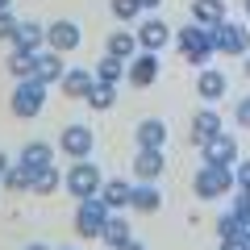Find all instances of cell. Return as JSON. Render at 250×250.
<instances>
[{
    "instance_id": "b9f144b4",
    "label": "cell",
    "mask_w": 250,
    "mask_h": 250,
    "mask_svg": "<svg viewBox=\"0 0 250 250\" xmlns=\"http://www.w3.org/2000/svg\"><path fill=\"white\" fill-rule=\"evenodd\" d=\"M246 80H250V59H246Z\"/></svg>"
},
{
    "instance_id": "277c9868",
    "label": "cell",
    "mask_w": 250,
    "mask_h": 250,
    "mask_svg": "<svg viewBox=\"0 0 250 250\" xmlns=\"http://www.w3.org/2000/svg\"><path fill=\"white\" fill-rule=\"evenodd\" d=\"M233 184H238V175H233L229 167H217V163H205V167L196 171V179H192V188H196L200 200H217L221 192H229Z\"/></svg>"
},
{
    "instance_id": "5b68a950",
    "label": "cell",
    "mask_w": 250,
    "mask_h": 250,
    "mask_svg": "<svg viewBox=\"0 0 250 250\" xmlns=\"http://www.w3.org/2000/svg\"><path fill=\"white\" fill-rule=\"evenodd\" d=\"M46 104V83L42 80H21L17 92H13V113L21 117V121H29V117H38Z\"/></svg>"
},
{
    "instance_id": "7bdbcfd3",
    "label": "cell",
    "mask_w": 250,
    "mask_h": 250,
    "mask_svg": "<svg viewBox=\"0 0 250 250\" xmlns=\"http://www.w3.org/2000/svg\"><path fill=\"white\" fill-rule=\"evenodd\" d=\"M59 250H75V246H59Z\"/></svg>"
},
{
    "instance_id": "9a60e30c",
    "label": "cell",
    "mask_w": 250,
    "mask_h": 250,
    "mask_svg": "<svg viewBox=\"0 0 250 250\" xmlns=\"http://www.w3.org/2000/svg\"><path fill=\"white\" fill-rule=\"evenodd\" d=\"M59 83H62V92H67L71 100H88L92 83H96V71H80V67H75V71H67Z\"/></svg>"
},
{
    "instance_id": "ba28073f",
    "label": "cell",
    "mask_w": 250,
    "mask_h": 250,
    "mask_svg": "<svg viewBox=\"0 0 250 250\" xmlns=\"http://www.w3.org/2000/svg\"><path fill=\"white\" fill-rule=\"evenodd\" d=\"M46 46L59 50V54L75 50V46H80V25H75V21H54V25H46Z\"/></svg>"
},
{
    "instance_id": "e575fe53",
    "label": "cell",
    "mask_w": 250,
    "mask_h": 250,
    "mask_svg": "<svg viewBox=\"0 0 250 250\" xmlns=\"http://www.w3.org/2000/svg\"><path fill=\"white\" fill-rule=\"evenodd\" d=\"M238 188H250V159L238 167Z\"/></svg>"
},
{
    "instance_id": "44dd1931",
    "label": "cell",
    "mask_w": 250,
    "mask_h": 250,
    "mask_svg": "<svg viewBox=\"0 0 250 250\" xmlns=\"http://www.w3.org/2000/svg\"><path fill=\"white\" fill-rule=\"evenodd\" d=\"M129 208H142V213H159L163 208V196L154 184H138L134 192H129Z\"/></svg>"
},
{
    "instance_id": "52a82bcc",
    "label": "cell",
    "mask_w": 250,
    "mask_h": 250,
    "mask_svg": "<svg viewBox=\"0 0 250 250\" xmlns=\"http://www.w3.org/2000/svg\"><path fill=\"white\" fill-rule=\"evenodd\" d=\"M59 142H62V150L71 154V163H75V159H88L92 146H96V142H92V129H88V125H67Z\"/></svg>"
},
{
    "instance_id": "cb8c5ba5",
    "label": "cell",
    "mask_w": 250,
    "mask_h": 250,
    "mask_svg": "<svg viewBox=\"0 0 250 250\" xmlns=\"http://www.w3.org/2000/svg\"><path fill=\"white\" fill-rule=\"evenodd\" d=\"M88 104H92V108H100V113H108V108L117 104V83L96 80V83H92V92H88Z\"/></svg>"
},
{
    "instance_id": "7a4b0ae2",
    "label": "cell",
    "mask_w": 250,
    "mask_h": 250,
    "mask_svg": "<svg viewBox=\"0 0 250 250\" xmlns=\"http://www.w3.org/2000/svg\"><path fill=\"white\" fill-rule=\"evenodd\" d=\"M62 184H67V192H71L75 200H88V196H100V184H104V175H100V171L92 167L88 159H75L71 171L62 175Z\"/></svg>"
},
{
    "instance_id": "d6986e66",
    "label": "cell",
    "mask_w": 250,
    "mask_h": 250,
    "mask_svg": "<svg viewBox=\"0 0 250 250\" xmlns=\"http://www.w3.org/2000/svg\"><path fill=\"white\" fill-rule=\"evenodd\" d=\"M163 142H167V125H163L159 117H150V121L138 125V146H142V150H163Z\"/></svg>"
},
{
    "instance_id": "e0dca14e",
    "label": "cell",
    "mask_w": 250,
    "mask_h": 250,
    "mask_svg": "<svg viewBox=\"0 0 250 250\" xmlns=\"http://www.w3.org/2000/svg\"><path fill=\"white\" fill-rule=\"evenodd\" d=\"M196 92H200V100H208V104L221 100V96H225V75L213 71V67H205V71L196 75Z\"/></svg>"
},
{
    "instance_id": "ac0fdd59",
    "label": "cell",
    "mask_w": 250,
    "mask_h": 250,
    "mask_svg": "<svg viewBox=\"0 0 250 250\" xmlns=\"http://www.w3.org/2000/svg\"><path fill=\"white\" fill-rule=\"evenodd\" d=\"M21 163H25L29 171L54 167V146H50V142H25V150H21Z\"/></svg>"
},
{
    "instance_id": "7402d4cb",
    "label": "cell",
    "mask_w": 250,
    "mask_h": 250,
    "mask_svg": "<svg viewBox=\"0 0 250 250\" xmlns=\"http://www.w3.org/2000/svg\"><path fill=\"white\" fill-rule=\"evenodd\" d=\"M129 192H134V188L125 184V179H104V184H100V200H104L108 208H125L129 205Z\"/></svg>"
},
{
    "instance_id": "4dcf8cb0",
    "label": "cell",
    "mask_w": 250,
    "mask_h": 250,
    "mask_svg": "<svg viewBox=\"0 0 250 250\" xmlns=\"http://www.w3.org/2000/svg\"><path fill=\"white\" fill-rule=\"evenodd\" d=\"M138 13H142L138 0H113V17H117V21H134Z\"/></svg>"
},
{
    "instance_id": "d590c367",
    "label": "cell",
    "mask_w": 250,
    "mask_h": 250,
    "mask_svg": "<svg viewBox=\"0 0 250 250\" xmlns=\"http://www.w3.org/2000/svg\"><path fill=\"white\" fill-rule=\"evenodd\" d=\"M113 250H146V246H142V242H134V238H129V242H121V246H113Z\"/></svg>"
},
{
    "instance_id": "4316f807",
    "label": "cell",
    "mask_w": 250,
    "mask_h": 250,
    "mask_svg": "<svg viewBox=\"0 0 250 250\" xmlns=\"http://www.w3.org/2000/svg\"><path fill=\"white\" fill-rule=\"evenodd\" d=\"M29 184H34V171H29L25 163H17V167L4 171V188H9V192H29Z\"/></svg>"
},
{
    "instance_id": "7c38bea8",
    "label": "cell",
    "mask_w": 250,
    "mask_h": 250,
    "mask_svg": "<svg viewBox=\"0 0 250 250\" xmlns=\"http://www.w3.org/2000/svg\"><path fill=\"white\" fill-rule=\"evenodd\" d=\"M163 167H167V163H163V150H142V146H138V159H134V175L142 179V184H154V179L163 175Z\"/></svg>"
},
{
    "instance_id": "30bf717a",
    "label": "cell",
    "mask_w": 250,
    "mask_h": 250,
    "mask_svg": "<svg viewBox=\"0 0 250 250\" xmlns=\"http://www.w3.org/2000/svg\"><path fill=\"white\" fill-rule=\"evenodd\" d=\"M125 80L134 83V88H150L154 80H159V62H154L150 50H142L134 62H129V71H125Z\"/></svg>"
},
{
    "instance_id": "8d00e7d4",
    "label": "cell",
    "mask_w": 250,
    "mask_h": 250,
    "mask_svg": "<svg viewBox=\"0 0 250 250\" xmlns=\"http://www.w3.org/2000/svg\"><path fill=\"white\" fill-rule=\"evenodd\" d=\"M221 250H246L242 242H221Z\"/></svg>"
},
{
    "instance_id": "60d3db41",
    "label": "cell",
    "mask_w": 250,
    "mask_h": 250,
    "mask_svg": "<svg viewBox=\"0 0 250 250\" xmlns=\"http://www.w3.org/2000/svg\"><path fill=\"white\" fill-rule=\"evenodd\" d=\"M4 9H13V0H0V13H4Z\"/></svg>"
},
{
    "instance_id": "5bb4252c",
    "label": "cell",
    "mask_w": 250,
    "mask_h": 250,
    "mask_svg": "<svg viewBox=\"0 0 250 250\" xmlns=\"http://www.w3.org/2000/svg\"><path fill=\"white\" fill-rule=\"evenodd\" d=\"M171 42V29H167V21H142V29H138V46L142 50H163V46Z\"/></svg>"
},
{
    "instance_id": "2e32d148",
    "label": "cell",
    "mask_w": 250,
    "mask_h": 250,
    "mask_svg": "<svg viewBox=\"0 0 250 250\" xmlns=\"http://www.w3.org/2000/svg\"><path fill=\"white\" fill-rule=\"evenodd\" d=\"M9 75H17V80H34V75H38V50H21V46H13V50H9Z\"/></svg>"
},
{
    "instance_id": "83f0119b",
    "label": "cell",
    "mask_w": 250,
    "mask_h": 250,
    "mask_svg": "<svg viewBox=\"0 0 250 250\" xmlns=\"http://www.w3.org/2000/svg\"><path fill=\"white\" fill-rule=\"evenodd\" d=\"M125 75V59H117V54H104V59L96 62V80H104V83H117Z\"/></svg>"
},
{
    "instance_id": "603a6c76",
    "label": "cell",
    "mask_w": 250,
    "mask_h": 250,
    "mask_svg": "<svg viewBox=\"0 0 250 250\" xmlns=\"http://www.w3.org/2000/svg\"><path fill=\"white\" fill-rule=\"evenodd\" d=\"M42 42H46V34H42V25H38V21H21V25H17L13 46H21V50H42Z\"/></svg>"
},
{
    "instance_id": "9c48e42d",
    "label": "cell",
    "mask_w": 250,
    "mask_h": 250,
    "mask_svg": "<svg viewBox=\"0 0 250 250\" xmlns=\"http://www.w3.org/2000/svg\"><path fill=\"white\" fill-rule=\"evenodd\" d=\"M200 150H205V163H217V167H233V163H238V142H233V138H225V134L208 138Z\"/></svg>"
},
{
    "instance_id": "f546056e",
    "label": "cell",
    "mask_w": 250,
    "mask_h": 250,
    "mask_svg": "<svg viewBox=\"0 0 250 250\" xmlns=\"http://www.w3.org/2000/svg\"><path fill=\"white\" fill-rule=\"evenodd\" d=\"M217 233H221V242H242V217L229 208V213L217 221Z\"/></svg>"
},
{
    "instance_id": "ee69618b",
    "label": "cell",
    "mask_w": 250,
    "mask_h": 250,
    "mask_svg": "<svg viewBox=\"0 0 250 250\" xmlns=\"http://www.w3.org/2000/svg\"><path fill=\"white\" fill-rule=\"evenodd\" d=\"M246 13H250V0H246Z\"/></svg>"
},
{
    "instance_id": "1f68e13d",
    "label": "cell",
    "mask_w": 250,
    "mask_h": 250,
    "mask_svg": "<svg viewBox=\"0 0 250 250\" xmlns=\"http://www.w3.org/2000/svg\"><path fill=\"white\" fill-rule=\"evenodd\" d=\"M17 25H21V21L13 17V9L0 13V42H13V38H17Z\"/></svg>"
},
{
    "instance_id": "f1b7e54d",
    "label": "cell",
    "mask_w": 250,
    "mask_h": 250,
    "mask_svg": "<svg viewBox=\"0 0 250 250\" xmlns=\"http://www.w3.org/2000/svg\"><path fill=\"white\" fill-rule=\"evenodd\" d=\"M59 184H62L59 171H54V167H42V171H34V184H29V192H38V196H50Z\"/></svg>"
},
{
    "instance_id": "8fae6325",
    "label": "cell",
    "mask_w": 250,
    "mask_h": 250,
    "mask_svg": "<svg viewBox=\"0 0 250 250\" xmlns=\"http://www.w3.org/2000/svg\"><path fill=\"white\" fill-rule=\"evenodd\" d=\"M217 134H221V113H217V108H200V113L192 117V142L205 146L208 138H217Z\"/></svg>"
},
{
    "instance_id": "ab89813d",
    "label": "cell",
    "mask_w": 250,
    "mask_h": 250,
    "mask_svg": "<svg viewBox=\"0 0 250 250\" xmlns=\"http://www.w3.org/2000/svg\"><path fill=\"white\" fill-rule=\"evenodd\" d=\"M25 250H46V246H42V242H29V246H25Z\"/></svg>"
},
{
    "instance_id": "d6a6232c",
    "label": "cell",
    "mask_w": 250,
    "mask_h": 250,
    "mask_svg": "<svg viewBox=\"0 0 250 250\" xmlns=\"http://www.w3.org/2000/svg\"><path fill=\"white\" fill-rule=\"evenodd\" d=\"M233 213H238L242 221L250 217V188H238V192H233Z\"/></svg>"
},
{
    "instance_id": "836d02e7",
    "label": "cell",
    "mask_w": 250,
    "mask_h": 250,
    "mask_svg": "<svg viewBox=\"0 0 250 250\" xmlns=\"http://www.w3.org/2000/svg\"><path fill=\"white\" fill-rule=\"evenodd\" d=\"M233 121H238L242 129H250V96H242L238 104H233Z\"/></svg>"
},
{
    "instance_id": "ffe728a7",
    "label": "cell",
    "mask_w": 250,
    "mask_h": 250,
    "mask_svg": "<svg viewBox=\"0 0 250 250\" xmlns=\"http://www.w3.org/2000/svg\"><path fill=\"white\" fill-rule=\"evenodd\" d=\"M192 17H196V25L217 29L225 21V4H221V0H192Z\"/></svg>"
},
{
    "instance_id": "6da1fadb",
    "label": "cell",
    "mask_w": 250,
    "mask_h": 250,
    "mask_svg": "<svg viewBox=\"0 0 250 250\" xmlns=\"http://www.w3.org/2000/svg\"><path fill=\"white\" fill-rule=\"evenodd\" d=\"M175 42H179V50H184V59L192 62V67H205V62H208V54L217 50L213 29H208V25H196V21L179 29V34H175Z\"/></svg>"
},
{
    "instance_id": "3957f363",
    "label": "cell",
    "mask_w": 250,
    "mask_h": 250,
    "mask_svg": "<svg viewBox=\"0 0 250 250\" xmlns=\"http://www.w3.org/2000/svg\"><path fill=\"white\" fill-rule=\"evenodd\" d=\"M108 213H113V208H108L100 196L75 200V233H80V238H100V229H104Z\"/></svg>"
},
{
    "instance_id": "484cf974",
    "label": "cell",
    "mask_w": 250,
    "mask_h": 250,
    "mask_svg": "<svg viewBox=\"0 0 250 250\" xmlns=\"http://www.w3.org/2000/svg\"><path fill=\"white\" fill-rule=\"evenodd\" d=\"M134 50H138V38H134V34H125V29L108 34V50H104V54H117V59H134Z\"/></svg>"
},
{
    "instance_id": "74e56055",
    "label": "cell",
    "mask_w": 250,
    "mask_h": 250,
    "mask_svg": "<svg viewBox=\"0 0 250 250\" xmlns=\"http://www.w3.org/2000/svg\"><path fill=\"white\" fill-rule=\"evenodd\" d=\"M4 171H9V159H4V150H0V179H4Z\"/></svg>"
},
{
    "instance_id": "8992f818",
    "label": "cell",
    "mask_w": 250,
    "mask_h": 250,
    "mask_svg": "<svg viewBox=\"0 0 250 250\" xmlns=\"http://www.w3.org/2000/svg\"><path fill=\"white\" fill-rule=\"evenodd\" d=\"M213 42H217V54H233V59L250 50V34L242 25H233V21H221L213 29Z\"/></svg>"
},
{
    "instance_id": "4fadbf2b",
    "label": "cell",
    "mask_w": 250,
    "mask_h": 250,
    "mask_svg": "<svg viewBox=\"0 0 250 250\" xmlns=\"http://www.w3.org/2000/svg\"><path fill=\"white\" fill-rule=\"evenodd\" d=\"M62 75H67V67H62V54L50 50V46H46V50H38V75H34V80H42V83H59Z\"/></svg>"
},
{
    "instance_id": "f35d334b",
    "label": "cell",
    "mask_w": 250,
    "mask_h": 250,
    "mask_svg": "<svg viewBox=\"0 0 250 250\" xmlns=\"http://www.w3.org/2000/svg\"><path fill=\"white\" fill-rule=\"evenodd\" d=\"M138 4H142V9H159V0H138Z\"/></svg>"
},
{
    "instance_id": "d4e9b609",
    "label": "cell",
    "mask_w": 250,
    "mask_h": 250,
    "mask_svg": "<svg viewBox=\"0 0 250 250\" xmlns=\"http://www.w3.org/2000/svg\"><path fill=\"white\" fill-rule=\"evenodd\" d=\"M100 238H104L108 246L129 242V221H125V217H117V213H108V221H104V229H100Z\"/></svg>"
}]
</instances>
